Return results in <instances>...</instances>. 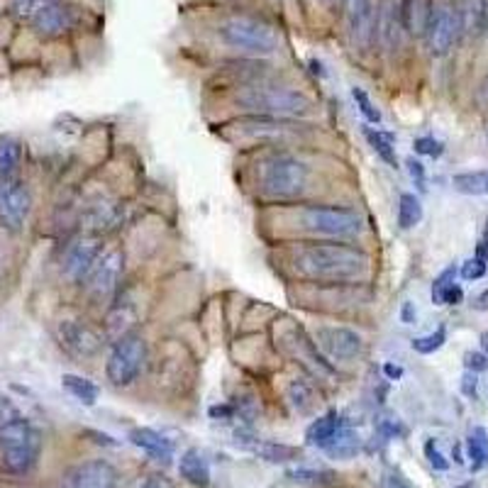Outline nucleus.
<instances>
[{"instance_id":"1","label":"nucleus","mask_w":488,"mask_h":488,"mask_svg":"<svg viewBox=\"0 0 488 488\" xmlns=\"http://www.w3.org/2000/svg\"><path fill=\"white\" fill-rule=\"evenodd\" d=\"M296 272L317 281H354L369 272V254L337 242H306L293 252Z\"/></svg>"},{"instance_id":"10","label":"nucleus","mask_w":488,"mask_h":488,"mask_svg":"<svg viewBox=\"0 0 488 488\" xmlns=\"http://www.w3.org/2000/svg\"><path fill=\"white\" fill-rule=\"evenodd\" d=\"M347 8V32L359 52H369L376 39V5L374 0H344Z\"/></svg>"},{"instance_id":"16","label":"nucleus","mask_w":488,"mask_h":488,"mask_svg":"<svg viewBox=\"0 0 488 488\" xmlns=\"http://www.w3.org/2000/svg\"><path fill=\"white\" fill-rule=\"evenodd\" d=\"M320 347L325 349L332 359H354L357 354L362 352V337L357 335L349 327H323L317 332Z\"/></svg>"},{"instance_id":"42","label":"nucleus","mask_w":488,"mask_h":488,"mask_svg":"<svg viewBox=\"0 0 488 488\" xmlns=\"http://www.w3.org/2000/svg\"><path fill=\"white\" fill-rule=\"evenodd\" d=\"M381 488H416L400 469H389L381 479Z\"/></svg>"},{"instance_id":"9","label":"nucleus","mask_w":488,"mask_h":488,"mask_svg":"<svg viewBox=\"0 0 488 488\" xmlns=\"http://www.w3.org/2000/svg\"><path fill=\"white\" fill-rule=\"evenodd\" d=\"M122 273H125L122 249H108L105 254H100L98 262L93 264L91 273L86 276L93 299H110L118 290Z\"/></svg>"},{"instance_id":"55","label":"nucleus","mask_w":488,"mask_h":488,"mask_svg":"<svg viewBox=\"0 0 488 488\" xmlns=\"http://www.w3.org/2000/svg\"><path fill=\"white\" fill-rule=\"evenodd\" d=\"M454 488H479L474 481H467V484H461V486H454Z\"/></svg>"},{"instance_id":"18","label":"nucleus","mask_w":488,"mask_h":488,"mask_svg":"<svg viewBox=\"0 0 488 488\" xmlns=\"http://www.w3.org/2000/svg\"><path fill=\"white\" fill-rule=\"evenodd\" d=\"M242 135L254 137V139H283V137L299 135V127H293V122H286L283 118H272V115H262V118H247L240 122Z\"/></svg>"},{"instance_id":"47","label":"nucleus","mask_w":488,"mask_h":488,"mask_svg":"<svg viewBox=\"0 0 488 488\" xmlns=\"http://www.w3.org/2000/svg\"><path fill=\"white\" fill-rule=\"evenodd\" d=\"M406 164H408V172H410V176H413V181H416L420 189H425V166L417 162V159H413V156H410Z\"/></svg>"},{"instance_id":"22","label":"nucleus","mask_w":488,"mask_h":488,"mask_svg":"<svg viewBox=\"0 0 488 488\" xmlns=\"http://www.w3.org/2000/svg\"><path fill=\"white\" fill-rule=\"evenodd\" d=\"M488 32V0H467L461 10V35L481 37Z\"/></svg>"},{"instance_id":"37","label":"nucleus","mask_w":488,"mask_h":488,"mask_svg":"<svg viewBox=\"0 0 488 488\" xmlns=\"http://www.w3.org/2000/svg\"><path fill=\"white\" fill-rule=\"evenodd\" d=\"M289 479L296 481V484H303V486H320V484H325L327 479H332V474H330V471L296 469L289 471Z\"/></svg>"},{"instance_id":"27","label":"nucleus","mask_w":488,"mask_h":488,"mask_svg":"<svg viewBox=\"0 0 488 488\" xmlns=\"http://www.w3.org/2000/svg\"><path fill=\"white\" fill-rule=\"evenodd\" d=\"M62 386L69 391L76 400H81L83 406H96V400H98V386H96L93 381L83 379V376L63 374Z\"/></svg>"},{"instance_id":"11","label":"nucleus","mask_w":488,"mask_h":488,"mask_svg":"<svg viewBox=\"0 0 488 488\" xmlns=\"http://www.w3.org/2000/svg\"><path fill=\"white\" fill-rule=\"evenodd\" d=\"M56 337L66 352L79 359L96 357L103 349V335L91 325H86L81 320H63L56 327Z\"/></svg>"},{"instance_id":"43","label":"nucleus","mask_w":488,"mask_h":488,"mask_svg":"<svg viewBox=\"0 0 488 488\" xmlns=\"http://www.w3.org/2000/svg\"><path fill=\"white\" fill-rule=\"evenodd\" d=\"M20 416H22V413L18 410V406H15L5 393H0V427L8 425V423H13V420Z\"/></svg>"},{"instance_id":"31","label":"nucleus","mask_w":488,"mask_h":488,"mask_svg":"<svg viewBox=\"0 0 488 488\" xmlns=\"http://www.w3.org/2000/svg\"><path fill=\"white\" fill-rule=\"evenodd\" d=\"M366 139H369V145L374 147V152L379 154L383 162L391 164V166L396 169V166H398L396 137L391 135V132H379V130H366Z\"/></svg>"},{"instance_id":"6","label":"nucleus","mask_w":488,"mask_h":488,"mask_svg":"<svg viewBox=\"0 0 488 488\" xmlns=\"http://www.w3.org/2000/svg\"><path fill=\"white\" fill-rule=\"evenodd\" d=\"M303 225L310 232L325 237H357L362 235L364 220L352 208L340 206H307L303 210Z\"/></svg>"},{"instance_id":"34","label":"nucleus","mask_w":488,"mask_h":488,"mask_svg":"<svg viewBox=\"0 0 488 488\" xmlns=\"http://www.w3.org/2000/svg\"><path fill=\"white\" fill-rule=\"evenodd\" d=\"M118 220V208L115 206H110V203H98V206H93L88 213H86V217H83V223H86V227L88 230H103V227L113 225Z\"/></svg>"},{"instance_id":"26","label":"nucleus","mask_w":488,"mask_h":488,"mask_svg":"<svg viewBox=\"0 0 488 488\" xmlns=\"http://www.w3.org/2000/svg\"><path fill=\"white\" fill-rule=\"evenodd\" d=\"M289 400H290V406L296 408L300 416H307V413H310V410H313L317 403V396H316V389H313V383L306 379L290 381Z\"/></svg>"},{"instance_id":"54","label":"nucleus","mask_w":488,"mask_h":488,"mask_svg":"<svg viewBox=\"0 0 488 488\" xmlns=\"http://www.w3.org/2000/svg\"><path fill=\"white\" fill-rule=\"evenodd\" d=\"M481 349L488 354V332H481Z\"/></svg>"},{"instance_id":"25","label":"nucleus","mask_w":488,"mask_h":488,"mask_svg":"<svg viewBox=\"0 0 488 488\" xmlns=\"http://www.w3.org/2000/svg\"><path fill=\"white\" fill-rule=\"evenodd\" d=\"M433 8V0H406V28L416 35H425Z\"/></svg>"},{"instance_id":"41","label":"nucleus","mask_w":488,"mask_h":488,"mask_svg":"<svg viewBox=\"0 0 488 488\" xmlns=\"http://www.w3.org/2000/svg\"><path fill=\"white\" fill-rule=\"evenodd\" d=\"M425 457L430 461V467L437 471H447L450 469V461L444 459V454L437 450V442L434 440H427L425 442Z\"/></svg>"},{"instance_id":"7","label":"nucleus","mask_w":488,"mask_h":488,"mask_svg":"<svg viewBox=\"0 0 488 488\" xmlns=\"http://www.w3.org/2000/svg\"><path fill=\"white\" fill-rule=\"evenodd\" d=\"M147 359V342L145 337L132 335L122 337L120 342L113 344V352L108 357V364H105V376L113 386L118 389H125L132 381H137L139 371L145 366Z\"/></svg>"},{"instance_id":"17","label":"nucleus","mask_w":488,"mask_h":488,"mask_svg":"<svg viewBox=\"0 0 488 488\" xmlns=\"http://www.w3.org/2000/svg\"><path fill=\"white\" fill-rule=\"evenodd\" d=\"M32 25L39 35L56 37L72 28V10L62 5L59 0L55 3H42L32 15Z\"/></svg>"},{"instance_id":"32","label":"nucleus","mask_w":488,"mask_h":488,"mask_svg":"<svg viewBox=\"0 0 488 488\" xmlns=\"http://www.w3.org/2000/svg\"><path fill=\"white\" fill-rule=\"evenodd\" d=\"M454 189L464 193V196H488V173L474 172V173H457L452 179Z\"/></svg>"},{"instance_id":"49","label":"nucleus","mask_w":488,"mask_h":488,"mask_svg":"<svg viewBox=\"0 0 488 488\" xmlns=\"http://www.w3.org/2000/svg\"><path fill=\"white\" fill-rule=\"evenodd\" d=\"M400 317H403V323H406V325H413V323H416L417 313H416V307H413V303H403Z\"/></svg>"},{"instance_id":"14","label":"nucleus","mask_w":488,"mask_h":488,"mask_svg":"<svg viewBox=\"0 0 488 488\" xmlns=\"http://www.w3.org/2000/svg\"><path fill=\"white\" fill-rule=\"evenodd\" d=\"M100 240L98 235H86L73 240L69 249L63 254V273L72 281H83L91 273L93 264L100 257Z\"/></svg>"},{"instance_id":"57","label":"nucleus","mask_w":488,"mask_h":488,"mask_svg":"<svg viewBox=\"0 0 488 488\" xmlns=\"http://www.w3.org/2000/svg\"><path fill=\"white\" fill-rule=\"evenodd\" d=\"M325 3H330V0H325Z\"/></svg>"},{"instance_id":"24","label":"nucleus","mask_w":488,"mask_h":488,"mask_svg":"<svg viewBox=\"0 0 488 488\" xmlns=\"http://www.w3.org/2000/svg\"><path fill=\"white\" fill-rule=\"evenodd\" d=\"M342 417L337 416V410H330L323 417H317L313 425L306 430V442L310 447H317V450H325L327 442L332 440V434L342 427Z\"/></svg>"},{"instance_id":"33","label":"nucleus","mask_w":488,"mask_h":488,"mask_svg":"<svg viewBox=\"0 0 488 488\" xmlns=\"http://www.w3.org/2000/svg\"><path fill=\"white\" fill-rule=\"evenodd\" d=\"M423 220V206L413 193H403L400 196V206H398V225L403 230H413Z\"/></svg>"},{"instance_id":"5","label":"nucleus","mask_w":488,"mask_h":488,"mask_svg":"<svg viewBox=\"0 0 488 488\" xmlns=\"http://www.w3.org/2000/svg\"><path fill=\"white\" fill-rule=\"evenodd\" d=\"M310 169L289 154H276L262 164V189L273 198H296L307 186Z\"/></svg>"},{"instance_id":"40","label":"nucleus","mask_w":488,"mask_h":488,"mask_svg":"<svg viewBox=\"0 0 488 488\" xmlns=\"http://www.w3.org/2000/svg\"><path fill=\"white\" fill-rule=\"evenodd\" d=\"M413 147H416L417 154H427V156H434V159H437V156H442L444 152L442 142H437L434 137H417L416 145Z\"/></svg>"},{"instance_id":"52","label":"nucleus","mask_w":488,"mask_h":488,"mask_svg":"<svg viewBox=\"0 0 488 488\" xmlns=\"http://www.w3.org/2000/svg\"><path fill=\"white\" fill-rule=\"evenodd\" d=\"M383 371H386L389 379H400V376H403V369H400V366H393V364H386Z\"/></svg>"},{"instance_id":"38","label":"nucleus","mask_w":488,"mask_h":488,"mask_svg":"<svg viewBox=\"0 0 488 488\" xmlns=\"http://www.w3.org/2000/svg\"><path fill=\"white\" fill-rule=\"evenodd\" d=\"M488 272V266L484 259H479V257H474V259H469V262L461 264V279L467 281H479L484 279Z\"/></svg>"},{"instance_id":"30","label":"nucleus","mask_w":488,"mask_h":488,"mask_svg":"<svg viewBox=\"0 0 488 488\" xmlns=\"http://www.w3.org/2000/svg\"><path fill=\"white\" fill-rule=\"evenodd\" d=\"M20 156H22V149L18 139L0 137V179H10L15 173L20 166Z\"/></svg>"},{"instance_id":"51","label":"nucleus","mask_w":488,"mask_h":488,"mask_svg":"<svg viewBox=\"0 0 488 488\" xmlns=\"http://www.w3.org/2000/svg\"><path fill=\"white\" fill-rule=\"evenodd\" d=\"M210 416L213 417H227V416H232V408L230 406H215V408H210Z\"/></svg>"},{"instance_id":"12","label":"nucleus","mask_w":488,"mask_h":488,"mask_svg":"<svg viewBox=\"0 0 488 488\" xmlns=\"http://www.w3.org/2000/svg\"><path fill=\"white\" fill-rule=\"evenodd\" d=\"M406 0H383L376 15V35L386 52H396L406 35Z\"/></svg>"},{"instance_id":"23","label":"nucleus","mask_w":488,"mask_h":488,"mask_svg":"<svg viewBox=\"0 0 488 488\" xmlns=\"http://www.w3.org/2000/svg\"><path fill=\"white\" fill-rule=\"evenodd\" d=\"M359 450H362V437L349 425L340 427L325 447V452L332 459H352V457L359 454Z\"/></svg>"},{"instance_id":"48","label":"nucleus","mask_w":488,"mask_h":488,"mask_svg":"<svg viewBox=\"0 0 488 488\" xmlns=\"http://www.w3.org/2000/svg\"><path fill=\"white\" fill-rule=\"evenodd\" d=\"M476 386H479L476 374H474V371H467V374L461 376V393L469 398H476Z\"/></svg>"},{"instance_id":"8","label":"nucleus","mask_w":488,"mask_h":488,"mask_svg":"<svg viewBox=\"0 0 488 488\" xmlns=\"http://www.w3.org/2000/svg\"><path fill=\"white\" fill-rule=\"evenodd\" d=\"M461 37V10H457L452 3H440L434 5L430 22H427L425 39L427 49L433 56H444L452 52L457 39Z\"/></svg>"},{"instance_id":"19","label":"nucleus","mask_w":488,"mask_h":488,"mask_svg":"<svg viewBox=\"0 0 488 488\" xmlns=\"http://www.w3.org/2000/svg\"><path fill=\"white\" fill-rule=\"evenodd\" d=\"M127 440L139 450H145L147 454H152L154 459L169 461L173 457L172 440H166L164 434H159L152 427H135V430H130Z\"/></svg>"},{"instance_id":"36","label":"nucleus","mask_w":488,"mask_h":488,"mask_svg":"<svg viewBox=\"0 0 488 488\" xmlns=\"http://www.w3.org/2000/svg\"><path fill=\"white\" fill-rule=\"evenodd\" d=\"M352 98H354V103H357L359 113H362L364 118H366V122H374V125H379L381 113H379V108H376V105L371 103L369 93L364 91V88H352Z\"/></svg>"},{"instance_id":"3","label":"nucleus","mask_w":488,"mask_h":488,"mask_svg":"<svg viewBox=\"0 0 488 488\" xmlns=\"http://www.w3.org/2000/svg\"><path fill=\"white\" fill-rule=\"evenodd\" d=\"M217 37L232 49L247 55H273L279 49V32L272 22L252 15H232L220 22Z\"/></svg>"},{"instance_id":"20","label":"nucleus","mask_w":488,"mask_h":488,"mask_svg":"<svg viewBox=\"0 0 488 488\" xmlns=\"http://www.w3.org/2000/svg\"><path fill=\"white\" fill-rule=\"evenodd\" d=\"M179 471H181V479H186L190 486L206 488L210 484V464L206 459V454L190 447L181 454V461H179Z\"/></svg>"},{"instance_id":"45","label":"nucleus","mask_w":488,"mask_h":488,"mask_svg":"<svg viewBox=\"0 0 488 488\" xmlns=\"http://www.w3.org/2000/svg\"><path fill=\"white\" fill-rule=\"evenodd\" d=\"M454 273H457V269H454V266H447V269H444V272L440 273L437 279H434V283H433V303L440 299V293H442V290L447 289L450 283H454Z\"/></svg>"},{"instance_id":"39","label":"nucleus","mask_w":488,"mask_h":488,"mask_svg":"<svg viewBox=\"0 0 488 488\" xmlns=\"http://www.w3.org/2000/svg\"><path fill=\"white\" fill-rule=\"evenodd\" d=\"M137 488H176V486H173V481L169 479L166 474H162V471H149V474H145V476L139 479Z\"/></svg>"},{"instance_id":"2","label":"nucleus","mask_w":488,"mask_h":488,"mask_svg":"<svg viewBox=\"0 0 488 488\" xmlns=\"http://www.w3.org/2000/svg\"><path fill=\"white\" fill-rule=\"evenodd\" d=\"M237 103L247 110L262 113V115H272V118H306L313 113V100L306 93L296 91V88H286V86H252L244 88L237 96Z\"/></svg>"},{"instance_id":"15","label":"nucleus","mask_w":488,"mask_h":488,"mask_svg":"<svg viewBox=\"0 0 488 488\" xmlns=\"http://www.w3.org/2000/svg\"><path fill=\"white\" fill-rule=\"evenodd\" d=\"M118 486V471L105 459L83 461L76 469L66 474L63 488H115Z\"/></svg>"},{"instance_id":"46","label":"nucleus","mask_w":488,"mask_h":488,"mask_svg":"<svg viewBox=\"0 0 488 488\" xmlns=\"http://www.w3.org/2000/svg\"><path fill=\"white\" fill-rule=\"evenodd\" d=\"M464 366L474 374H481V371L488 369V357L481 352H467L464 354Z\"/></svg>"},{"instance_id":"44","label":"nucleus","mask_w":488,"mask_h":488,"mask_svg":"<svg viewBox=\"0 0 488 488\" xmlns=\"http://www.w3.org/2000/svg\"><path fill=\"white\" fill-rule=\"evenodd\" d=\"M39 5H42V0H10V10L18 18H32Z\"/></svg>"},{"instance_id":"35","label":"nucleus","mask_w":488,"mask_h":488,"mask_svg":"<svg viewBox=\"0 0 488 488\" xmlns=\"http://www.w3.org/2000/svg\"><path fill=\"white\" fill-rule=\"evenodd\" d=\"M444 342H447V330H444V327H437L430 335L413 340V349H416L417 354H433L437 352V349H442Z\"/></svg>"},{"instance_id":"21","label":"nucleus","mask_w":488,"mask_h":488,"mask_svg":"<svg viewBox=\"0 0 488 488\" xmlns=\"http://www.w3.org/2000/svg\"><path fill=\"white\" fill-rule=\"evenodd\" d=\"M137 323V313L135 307L130 303H122V306H115L105 317V337L110 342L115 344L120 342L122 337L132 335V327Z\"/></svg>"},{"instance_id":"56","label":"nucleus","mask_w":488,"mask_h":488,"mask_svg":"<svg viewBox=\"0 0 488 488\" xmlns=\"http://www.w3.org/2000/svg\"><path fill=\"white\" fill-rule=\"evenodd\" d=\"M484 240H488V220H486V237H484Z\"/></svg>"},{"instance_id":"4","label":"nucleus","mask_w":488,"mask_h":488,"mask_svg":"<svg viewBox=\"0 0 488 488\" xmlns=\"http://www.w3.org/2000/svg\"><path fill=\"white\" fill-rule=\"evenodd\" d=\"M39 457V434L25 416L0 427V464L8 474L25 476Z\"/></svg>"},{"instance_id":"28","label":"nucleus","mask_w":488,"mask_h":488,"mask_svg":"<svg viewBox=\"0 0 488 488\" xmlns=\"http://www.w3.org/2000/svg\"><path fill=\"white\" fill-rule=\"evenodd\" d=\"M254 452L259 454L264 461L269 464H286V461H296L300 457L299 447H290V444L281 442H257L254 444Z\"/></svg>"},{"instance_id":"53","label":"nucleus","mask_w":488,"mask_h":488,"mask_svg":"<svg viewBox=\"0 0 488 488\" xmlns=\"http://www.w3.org/2000/svg\"><path fill=\"white\" fill-rule=\"evenodd\" d=\"M476 257H479V259H484V262H488V240L479 242V247H476Z\"/></svg>"},{"instance_id":"13","label":"nucleus","mask_w":488,"mask_h":488,"mask_svg":"<svg viewBox=\"0 0 488 488\" xmlns=\"http://www.w3.org/2000/svg\"><path fill=\"white\" fill-rule=\"evenodd\" d=\"M29 206H32V198L22 183L0 179V223L3 225H8L10 230H20L28 220Z\"/></svg>"},{"instance_id":"29","label":"nucleus","mask_w":488,"mask_h":488,"mask_svg":"<svg viewBox=\"0 0 488 488\" xmlns=\"http://www.w3.org/2000/svg\"><path fill=\"white\" fill-rule=\"evenodd\" d=\"M467 452H469L471 469L481 471L488 467V433L484 427H474L467 440Z\"/></svg>"},{"instance_id":"50","label":"nucleus","mask_w":488,"mask_h":488,"mask_svg":"<svg viewBox=\"0 0 488 488\" xmlns=\"http://www.w3.org/2000/svg\"><path fill=\"white\" fill-rule=\"evenodd\" d=\"M471 306L476 307V310H488V289L484 290V293H479L476 299H474V303Z\"/></svg>"}]
</instances>
